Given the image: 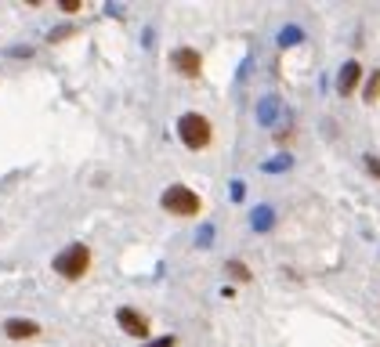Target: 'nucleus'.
I'll return each instance as SVG.
<instances>
[{
	"mask_svg": "<svg viewBox=\"0 0 380 347\" xmlns=\"http://www.w3.org/2000/svg\"><path fill=\"white\" fill-rule=\"evenodd\" d=\"M178 138H181L185 148L203 152V148H210V141H214V127H210V119H207L203 112H185V116L178 119Z\"/></svg>",
	"mask_w": 380,
	"mask_h": 347,
	"instance_id": "obj_1",
	"label": "nucleus"
},
{
	"mask_svg": "<svg viewBox=\"0 0 380 347\" xmlns=\"http://www.w3.org/2000/svg\"><path fill=\"white\" fill-rule=\"evenodd\" d=\"M54 264V271L66 278V282H80L87 271H91V246H84V242H73V246H66L62 254L51 261Z\"/></svg>",
	"mask_w": 380,
	"mask_h": 347,
	"instance_id": "obj_2",
	"label": "nucleus"
},
{
	"mask_svg": "<svg viewBox=\"0 0 380 347\" xmlns=\"http://www.w3.org/2000/svg\"><path fill=\"white\" fill-rule=\"evenodd\" d=\"M160 206L174 217H200L203 213V196L192 192L188 184H171L167 192L160 196Z\"/></svg>",
	"mask_w": 380,
	"mask_h": 347,
	"instance_id": "obj_3",
	"label": "nucleus"
},
{
	"mask_svg": "<svg viewBox=\"0 0 380 347\" xmlns=\"http://www.w3.org/2000/svg\"><path fill=\"white\" fill-rule=\"evenodd\" d=\"M116 322H120V329L131 336V340H149V333H152L149 314L138 311V307H120L116 311Z\"/></svg>",
	"mask_w": 380,
	"mask_h": 347,
	"instance_id": "obj_4",
	"label": "nucleus"
},
{
	"mask_svg": "<svg viewBox=\"0 0 380 347\" xmlns=\"http://www.w3.org/2000/svg\"><path fill=\"white\" fill-rule=\"evenodd\" d=\"M171 69L178 76H185V80H200L203 76V54L196 47H178L171 54Z\"/></svg>",
	"mask_w": 380,
	"mask_h": 347,
	"instance_id": "obj_5",
	"label": "nucleus"
},
{
	"mask_svg": "<svg viewBox=\"0 0 380 347\" xmlns=\"http://www.w3.org/2000/svg\"><path fill=\"white\" fill-rule=\"evenodd\" d=\"M4 336L8 340H33V336H40V322H33V319H8L4 322Z\"/></svg>",
	"mask_w": 380,
	"mask_h": 347,
	"instance_id": "obj_6",
	"label": "nucleus"
},
{
	"mask_svg": "<svg viewBox=\"0 0 380 347\" xmlns=\"http://www.w3.org/2000/svg\"><path fill=\"white\" fill-rule=\"evenodd\" d=\"M359 76H362V66H359V61H344V69H340V76H337V87H340V94H355V87H359Z\"/></svg>",
	"mask_w": 380,
	"mask_h": 347,
	"instance_id": "obj_7",
	"label": "nucleus"
},
{
	"mask_svg": "<svg viewBox=\"0 0 380 347\" xmlns=\"http://www.w3.org/2000/svg\"><path fill=\"white\" fill-rule=\"evenodd\" d=\"M225 275H229V278H236V282H250V278H253V271H250V268H246V261H239V257L225 264Z\"/></svg>",
	"mask_w": 380,
	"mask_h": 347,
	"instance_id": "obj_8",
	"label": "nucleus"
},
{
	"mask_svg": "<svg viewBox=\"0 0 380 347\" xmlns=\"http://www.w3.org/2000/svg\"><path fill=\"white\" fill-rule=\"evenodd\" d=\"M362 98L373 105V102H380V73H373L369 80H366V90H362Z\"/></svg>",
	"mask_w": 380,
	"mask_h": 347,
	"instance_id": "obj_9",
	"label": "nucleus"
},
{
	"mask_svg": "<svg viewBox=\"0 0 380 347\" xmlns=\"http://www.w3.org/2000/svg\"><path fill=\"white\" fill-rule=\"evenodd\" d=\"M62 11H66V15H76V11H84V4H80V0H62Z\"/></svg>",
	"mask_w": 380,
	"mask_h": 347,
	"instance_id": "obj_10",
	"label": "nucleus"
},
{
	"mask_svg": "<svg viewBox=\"0 0 380 347\" xmlns=\"http://www.w3.org/2000/svg\"><path fill=\"white\" fill-rule=\"evenodd\" d=\"M366 170H369V174L380 181V160H376V155H366Z\"/></svg>",
	"mask_w": 380,
	"mask_h": 347,
	"instance_id": "obj_11",
	"label": "nucleus"
},
{
	"mask_svg": "<svg viewBox=\"0 0 380 347\" xmlns=\"http://www.w3.org/2000/svg\"><path fill=\"white\" fill-rule=\"evenodd\" d=\"M149 347H178V336H160V340H152Z\"/></svg>",
	"mask_w": 380,
	"mask_h": 347,
	"instance_id": "obj_12",
	"label": "nucleus"
}]
</instances>
